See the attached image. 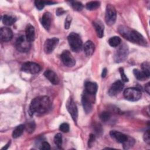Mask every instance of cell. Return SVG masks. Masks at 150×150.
Masks as SVG:
<instances>
[{"instance_id":"obj_1","label":"cell","mask_w":150,"mask_h":150,"mask_svg":"<svg viewBox=\"0 0 150 150\" xmlns=\"http://www.w3.org/2000/svg\"><path fill=\"white\" fill-rule=\"evenodd\" d=\"M50 106V101L47 96H38L32 100L28 112L30 116H32L35 113L42 114L47 112Z\"/></svg>"},{"instance_id":"obj_2","label":"cell","mask_w":150,"mask_h":150,"mask_svg":"<svg viewBox=\"0 0 150 150\" xmlns=\"http://www.w3.org/2000/svg\"><path fill=\"white\" fill-rule=\"evenodd\" d=\"M120 33L126 39L142 46H146L147 42L144 37L138 32L125 26H120L118 29Z\"/></svg>"},{"instance_id":"obj_3","label":"cell","mask_w":150,"mask_h":150,"mask_svg":"<svg viewBox=\"0 0 150 150\" xmlns=\"http://www.w3.org/2000/svg\"><path fill=\"white\" fill-rule=\"evenodd\" d=\"M69 44L71 49L75 52H79L82 48V40L79 34L71 32L67 37Z\"/></svg>"},{"instance_id":"obj_4","label":"cell","mask_w":150,"mask_h":150,"mask_svg":"<svg viewBox=\"0 0 150 150\" xmlns=\"http://www.w3.org/2000/svg\"><path fill=\"white\" fill-rule=\"evenodd\" d=\"M129 50L128 46L124 43L118 46L114 55V60L116 63H121L125 61L128 55Z\"/></svg>"},{"instance_id":"obj_5","label":"cell","mask_w":150,"mask_h":150,"mask_svg":"<svg viewBox=\"0 0 150 150\" xmlns=\"http://www.w3.org/2000/svg\"><path fill=\"white\" fill-rule=\"evenodd\" d=\"M124 96L127 100L131 101H136L141 98L142 93L141 90L138 88L129 87L124 90Z\"/></svg>"},{"instance_id":"obj_6","label":"cell","mask_w":150,"mask_h":150,"mask_svg":"<svg viewBox=\"0 0 150 150\" xmlns=\"http://www.w3.org/2000/svg\"><path fill=\"white\" fill-rule=\"evenodd\" d=\"M117 13L114 6L111 4H108L106 6L105 13V21L106 23L109 26L114 24L116 21Z\"/></svg>"},{"instance_id":"obj_7","label":"cell","mask_w":150,"mask_h":150,"mask_svg":"<svg viewBox=\"0 0 150 150\" xmlns=\"http://www.w3.org/2000/svg\"><path fill=\"white\" fill-rule=\"evenodd\" d=\"M16 48L22 53L27 52L30 48V42H29L24 35H21L18 38L15 43Z\"/></svg>"},{"instance_id":"obj_8","label":"cell","mask_w":150,"mask_h":150,"mask_svg":"<svg viewBox=\"0 0 150 150\" xmlns=\"http://www.w3.org/2000/svg\"><path fill=\"white\" fill-rule=\"evenodd\" d=\"M22 70L25 73L30 74H36L40 70V66L34 62H28L23 64L21 68Z\"/></svg>"},{"instance_id":"obj_9","label":"cell","mask_w":150,"mask_h":150,"mask_svg":"<svg viewBox=\"0 0 150 150\" xmlns=\"http://www.w3.org/2000/svg\"><path fill=\"white\" fill-rule=\"evenodd\" d=\"M67 110L72 117V119L76 122L78 118V110L76 104L72 98H69L66 103Z\"/></svg>"},{"instance_id":"obj_10","label":"cell","mask_w":150,"mask_h":150,"mask_svg":"<svg viewBox=\"0 0 150 150\" xmlns=\"http://www.w3.org/2000/svg\"><path fill=\"white\" fill-rule=\"evenodd\" d=\"M60 57L63 64L67 67H73L76 64L75 59L71 53L68 50L63 51L60 56Z\"/></svg>"},{"instance_id":"obj_11","label":"cell","mask_w":150,"mask_h":150,"mask_svg":"<svg viewBox=\"0 0 150 150\" xmlns=\"http://www.w3.org/2000/svg\"><path fill=\"white\" fill-rule=\"evenodd\" d=\"M59 43V39L57 38H53L48 39L46 40L44 45V50L46 53H51L56 48Z\"/></svg>"},{"instance_id":"obj_12","label":"cell","mask_w":150,"mask_h":150,"mask_svg":"<svg viewBox=\"0 0 150 150\" xmlns=\"http://www.w3.org/2000/svg\"><path fill=\"white\" fill-rule=\"evenodd\" d=\"M92 95H90L86 93L83 94L81 99V102L84 111L86 114H88L92 110V103L91 99L90 98Z\"/></svg>"},{"instance_id":"obj_13","label":"cell","mask_w":150,"mask_h":150,"mask_svg":"<svg viewBox=\"0 0 150 150\" xmlns=\"http://www.w3.org/2000/svg\"><path fill=\"white\" fill-rule=\"evenodd\" d=\"M123 87V82L120 80H117L110 87L108 90V94L110 96H114L118 94L122 90Z\"/></svg>"},{"instance_id":"obj_14","label":"cell","mask_w":150,"mask_h":150,"mask_svg":"<svg viewBox=\"0 0 150 150\" xmlns=\"http://www.w3.org/2000/svg\"><path fill=\"white\" fill-rule=\"evenodd\" d=\"M13 37L12 30L8 27H3L0 30V38L1 42H6L10 41Z\"/></svg>"},{"instance_id":"obj_15","label":"cell","mask_w":150,"mask_h":150,"mask_svg":"<svg viewBox=\"0 0 150 150\" xmlns=\"http://www.w3.org/2000/svg\"><path fill=\"white\" fill-rule=\"evenodd\" d=\"M110 136L114 138L117 142L119 143H122L123 144L127 139L128 136L122 134V132H120L117 131L112 130L110 132Z\"/></svg>"},{"instance_id":"obj_16","label":"cell","mask_w":150,"mask_h":150,"mask_svg":"<svg viewBox=\"0 0 150 150\" xmlns=\"http://www.w3.org/2000/svg\"><path fill=\"white\" fill-rule=\"evenodd\" d=\"M45 77L52 84L56 85L59 82V79L57 75L52 70H47L44 73Z\"/></svg>"},{"instance_id":"obj_17","label":"cell","mask_w":150,"mask_h":150,"mask_svg":"<svg viewBox=\"0 0 150 150\" xmlns=\"http://www.w3.org/2000/svg\"><path fill=\"white\" fill-rule=\"evenodd\" d=\"M84 86H85V93L90 95L94 96L97 91L98 86L96 83L87 81L85 83Z\"/></svg>"},{"instance_id":"obj_18","label":"cell","mask_w":150,"mask_h":150,"mask_svg":"<svg viewBox=\"0 0 150 150\" xmlns=\"http://www.w3.org/2000/svg\"><path fill=\"white\" fill-rule=\"evenodd\" d=\"M51 21H52L51 13L48 12H45L42 17L41 23L42 26L46 30L49 29L51 25Z\"/></svg>"},{"instance_id":"obj_19","label":"cell","mask_w":150,"mask_h":150,"mask_svg":"<svg viewBox=\"0 0 150 150\" xmlns=\"http://www.w3.org/2000/svg\"><path fill=\"white\" fill-rule=\"evenodd\" d=\"M83 50L86 56H90L93 54L94 52L95 45L93 43V42L90 40H88L84 43L83 46Z\"/></svg>"},{"instance_id":"obj_20","label":"cell","mask_w":150,"mask_h":150,"mask_svg":"<svg viewBox=\"0 0 150 150\" xmlns=\"http://www.w3.org/2000/svg\"><path fill=\"white\" fill-rule=\"evenodd\" d=\"M93 26L95 28L96 31L97 32L98 38H101L104 35V26L103 22L100 20H96L93 22Z\"/></svg>"},{"instance_id":"obj_21","label":"cell","mask_w":150,"mask_h":150,"mask_svg":"<svg viewBox=\"0 0 150 150\" xmlns=\"http://www.w3.org/2000/svg\"><path fill=\"white\" fill-rule=\"evenodd\" d=\"M25 36L26 39L29 42H32L35 39V28L30 23L27 25L25 29Z\"/></svg>"},{"instance_id":"obj_22","label":"cell","mask_w":150,"mask_h":150,"mask_svg":"<svg viewBox=\"0 0 150 150\" xmlns=\"http://www.w3.org/2000/svg\"><path fill=\"white\" fill-rule=\"evenodd\" d=\"M16 18L12 16L5 15L2 18V21L3 23L7 26H11L13 25L16 22Z\"/></svg>"},{"instance_id":"obj_23","label":"cell","mask_w":150,"mask_h":150,"mask_svg":"<svg viewBox=\"0 0 150 150\" xmlns=\"http://www.w3.org/2000/svg\"><path fill=\"white\" fill-rule=\"evenodd\" d=\"M25 128V126L23 124H21L17 126L13 131V132H12L13 138H17L19 137L22 134Z\"/></svg>"},{"instance_id":"obj_24","label":"cell","mask_w":150,"mask_h":150,"mask_svg":"<svg viewBox=\"0 0 150 150\" xmlns=\"http://www.w3.org/2000/svg\"><path fill=\"white\" fill-rule=\"evenodd\" d=\"M121 43V39L118 36H113L109 39L108 44L111 47H118Z\"/></svg>"},{"instance_id":"obj_25","label":"cell","mask_w":150,"mask_h":150,"mask_svg":"<svg viewBox=\"0 0 150 150\" xmlns=\"http://www.w3.org/2000/svg\"><path fill=\"white\" fill-rule=\"evenodd\" d=\"M133 73H134L135 77H136V79H138V80L143 81V80H145V79H146L147 78H148L142 71H140L138 69H134Z\"/></svg>"},{"instance_id":"obj_26","label":"cell","mask_w":150,"mask_h":150,"mask_svg":"<svg viewBox=\"0 0 150 150\" xmlns=\"http://www.w3.org/2000/svg\"><path fill=\"white\" fill-rule=\"evenodd\" d=\"M100 5V2L98 1H91L86 4V8L88 10H95Z\"/></svg>"},{"instance_id":"obj_27","label":"cell","mask_w":150,"mask_h":150,"mask_svg":"<svg viewBox=\"0 0 150 150\" xmlns=\"http://www.w3.org/2000/svg\"><path fill=\"white\" fill-rule=\"evenodd\" d=\"M141 69L142 71L146 74V76L149 77L150 75V67H149V63L148 62H144L141 64Z\"/></svg>"},{"instance_id":"obj_28","label":"cell","mask_w":150,"mask_h":150,"mask_svg":"<svg viewBox=\"0 0 150 150\" xmlns=\"http://www.w3.org/2000/svg\"><path fill=\"white\" fill-rule=\"evenodd\" d=\"M54 142L59 148H61L62 145V135L61 134L58 133L55 135L54 137Z\"/></svg>"},{"instance_id":"obj_29","label":"cell","mask_w":150,"mask_h":150,"mask_svg":"<svg viewBox=\"0 0 150 150\" xmlns=\"http://www.w3.org/2000/svg\"><path fill=\"white\" fill-rule=\"evenodd\" d=\"M71 6L74 10L77 11H80L83 8V5L80 2L78 1H70Z\"/></svg>"},{"instance_id":"obj_30","label":"cell","mask_w":150,"mask_h":150,"mask_svg":"<svg viewBox=\"0 0 150 150\" xmlns=\"http://www.w3.org/2000/svg\"><path fill=\"white\" fill-rule=\"evenodd\" d=\"M134 144V139L131 137H128L127 140L123 143L124 149H128L131 147Z\"/></svg>"},{"instance_id":"obj_31","label":"cell","mask_w":150,"mask_h":150,"mask_svg":"<svg viewBox=\"0 0 150 150\" xmlns=\"http://www.w3.org/2000/svg\"><path fill=\"white\" fill-rule=\"evenodd\" d=\"M111 115L110 112L107 111H103L100 114V118L103 122H106L110 118Z\"/></svg>"},{"instance_id":"obj_32","label":"cell","mask_w":150,"mask_h":150,"mask_svg":"<svg viewBox=\"0 0 150 150\" xmlns=\"http://www.w3.org/2000/svg\"><path fill=\"white\" fill-rule=\"evenodd\" d=\"M59 129L63 132H67L69 131V125L67 123H63L60 125Z\"/></svg>"},{"instance_id":"obj_33","label":"cell","mask_w":150,"mask_h":150,"mask_svg":"<svg viewBox=\"0 0 150 150\" xmlns=\"http://www.w3.org/2000/svg\"><path fill=\"white\" fill-rule=\"evenodd\" d=\"M35 5L38 10H42L45 6V2L42 1H35Z\"/></svg>"},{"instance_id":"obj_34","label":"cell","mask_w":150,"mask_h":150,"mask_svg":"<svg viewBox=\"0 0 150 150\" xmlns=\"http://www.w3.org/2000/svg\"><path fill=\"white\" fill-rule=\"evenodd\" d=\"M119 70H120V73L121 74V79H122V82H127V81H128V79L127 77V76L125 75L123 68H122V67L120 68Z\"/></svg>"},{"instance_id":"obj_35","label":"cell","mask_w":150,"mask_h":150,"mask_svg":"<svg viewBox=\"0 0 150 150\" xmlns=\"http://www.w3.org/2000/svg\"><path fill=\"white\" fill-rule=\"evenodd\" d=\"M35 124L33 122H29L28 123L26 126H25V128L26 129V130L28 131V132H32L34 131L35 129Z\"/></svg>"},{"instance_id":"obj_36","label":"cell","mask_w":150,"mask_h":150,"mask_svg":"<svg viewBox=\"0 0 150 150\" xmlns=\"http://www.w3.org/2000/svg\"><path fill=\"white\" fill-rule=\"evenodd\" d=\"M71 17L70 16H67L64 21V28L66 29H69L71 24Z\"/></svg>"},{"instance_id":"obj_37","label":"cell","mask_w":150,"mask_h":150,"mask_svg":"<svg viewBox=\"0 0 150 150\" xmlns=\"http://www.w3.org/2000/svg\"><path fill=\"white\" fill-rule=\"evenodd\" d=\"M144 141L148 144H149L150 143V136H149V130L148 129L146 131L144 135Z\"/></svg>"},{"instance_id":"obj_38","label":"cell","mask_w":150,"mask_h":150,"mask_svg":"<svg viewBox=\"0 0 150 150\" xmlns=\"http://www.w3.org/2000/svg\"><path fill=\"white\" fill-rule=\"evenodd\" d=\"M40 149H43V150H49L50 149V146L49 144L47 142L44 141L41 144V145L39 148Z\"/></svg>"},{"instance_id":"obj_39","label":"cell","mask_w":150,"mask_h":150,"mask_svg":"<svg viewBox=\"0 0 150 150\" xmlns=\"http://www.w3.org/2000/svg\"><path fill=\"white\" fill-rule=\"evenodd\" d=\"M94 141H95V136H94V134H91L90 135L89 139H88V146H91V145L93 144V143L94 142Z\"/></svg>"},{"instance_id":"obj_40","label":"cell","mask_w":150,"mask_h":150,"mask_svg":"<svg viewBox=\"0 0 150 150\" xmlns=\"http://www.w3.org/2000/svg\"><path fill=\"white\" fill-rule=\"evenodd\" d=\"M64 12H65V11L63 10V8H58V9H57V11H56V15H57V16L62 15H63Z\"/></svg>"},{"instance_id":"obj_41","label":"cell","mask_w":150,"mask_h":150,"mask_svg":"<svg viewBox=\"0 0 150 150\" xmlns=\"http://www.w3.org/2000/svg\"><path fill=\"white\" fill-rule=\"evenodd\" d=\"M145 91L148 94H149V91H150V87H149V83H148L145 84Z\"/></svg>"},{"instance_id":"obj_42","label":"cell","mask_w":150,"mask_h":150,"mask_svg":"<svg viewBox=\"0 0 150 150\" xmlns=\"http://www.w3.org/2000/svg\"><path fill=\"white\" fill-rule=\"evenodd\" d=\"M107 69L106 68H104L103 69V71H102V73H101V77L103 78H104L106 75H107Z\"/></svg>"},{"instance_id":"obj_43","label":"cell","mask_w":150,"mask_h":150,"mask_svg":"<svg viewBox=\"0 0 150 150\" xmlns=\"http://www.w3.org/2000/svg\"><path fill=\"white\" fill-rule=\"evenodd\" d=\"M10 144H11V141L8 142V144H7L6 145H5V146H4V147L2 148V149H8V148L9 147V145H10Z\"/></svg>"}]
</instances>
